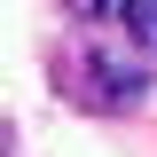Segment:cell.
Listing matches in <instances>:
<instances>
[{
	"mask_svg": "<svg viewBox=\"0 0 157 157\" xmlns=\"http://www.w3.org/2000/svg\"><path fill=\"white\" fill-rule=\"evenodd\" d=\"M78 71H86V94H94V102H110V110L141 102V86H149V78H141L126 55H110V47H86V63H78Z\"/></svg>",
	"mask_w": 157,
	"mask_h": 157,
	"instance_id": "6da1fadb",
	"label": "cell"
},
{
	"mask_svg": "<svg viewBox=\"0 0 157 157\" xmlns=\"http://www.w3.org/2000/svg\"><path fill=\"white\" fill-rule=\"evenodd\" d=\"M126 32L141 47H157V0H126Z\"/></svg>",
	"mask_w": 157,
	"mask_h": 157,
	"instance_id": "7a4b0ae2",
	"label": "cell"
},
{
	"mask_svg": "<svg viewBox=\"0 0 157 157\" xmlns=\"http://www.w3.org/2000/svg\"><path fill=\"white\" fill-rule=\"evenodd\" d=\"M78 24H102V16H126V0H63Z\"/></svg>",
	"mask_w": 157,
	"mask_h": 157,
	"instance_id": "3957f363",
	"label": "cell"
}]
</instances>
